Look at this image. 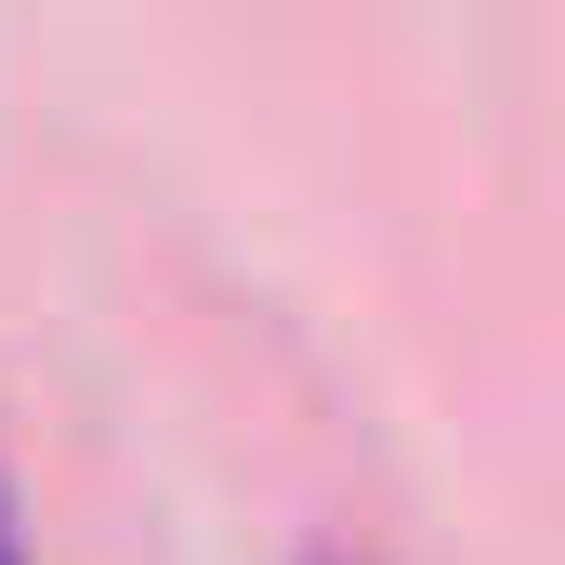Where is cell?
<instances>
[{"label":"cell","mask_w":565,"mask_h":565,"mask_svg":"<svg viewBox=\"0 0 565 565\" xmlns=\"http://www.w3.org/2000/svg\"><path fill=\"white\" fill-rule=\"evenodd\" d=\"M0 565H40V540H26V500H13V460H0Z\"/></svg>","instance_id":"1"},{"label":"cell","mask_w":565,"mask_h":565,"mask_svg":"<svg viewBox=\"0 0 565 565\" xmlns=\"http://www.w3.org/2000/svg\"><path fill=\"white\" fill-rule=\"evenodd\" d=\"M316 565H355V553H316Z\"/></svg>","instance_id":"2"}]
</instances>
